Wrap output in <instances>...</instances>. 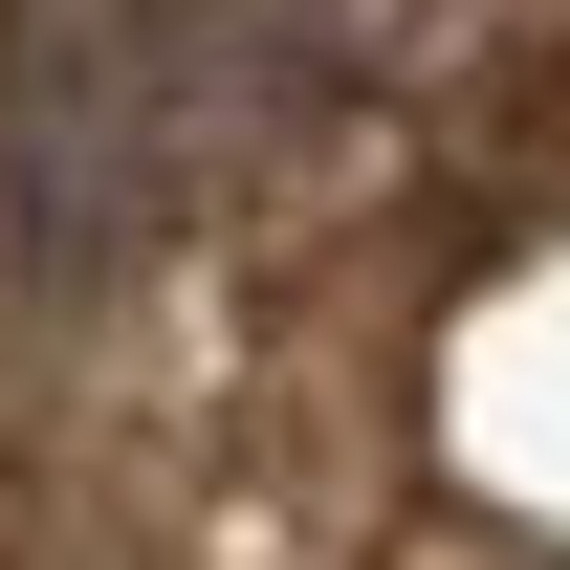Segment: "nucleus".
Here are the masks:
<instances>
[{
  "label": "nucleus",
  "instance_id": "nucleus-2",
  "mask_svg": "<svg viewBox=\"0 0 570 570\" xmlns=\"http://www.w3.org/2000/svg\"><path fill=\"white\" fill-rule=\"evenodd\" d=\"M110 0H0V570H67V154Z\"/></svg>",
  "mask_w": 570,
  "mask_h": 570
},
{
  "label": "nucleus",
  "instance_id": "nucleus-1",
  "mask_svg": "<svg viewBox=\"0 0 570 570\" xmlns=\"http://www.w3.org/2000/svg\"><path fill=\"white\" fill-rule=\"evenodd\" d=\"M67 570H570V0H110Z\"/></svg>",
  "mask_w": 570,
  "mask_h": 570
}]
</instances>
